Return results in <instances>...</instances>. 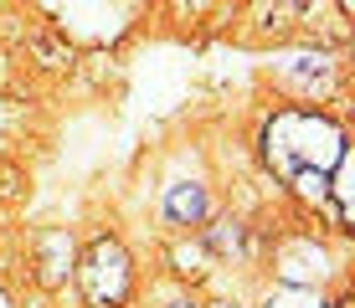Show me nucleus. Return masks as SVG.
<instances>
[{
    "label": "nucleus",
    "mask_w": 355,
    "mask_h": 308,
    "mask_svg": "<svg viewBox=\"0 0 355 308\" xmlns=\"http://www.w3.org/2000/svg\"><path fill=\"white\" fill-rule=\"evenodd\" d=\"M263 154L284 180L304 175V170L329 175V170L345 159V129H340L335 118H324V114L284 108V114H273L268 129H263Z\"/></svg>",
    "instance_id": "f257e3e1"
},
{
    "label": "nucleus",
    "mask_w": 355,
    "mask_h": 308,
    "mask_svg": "<svg viewBox=\"0 0 355 308\" xmlns=\"http://www.w3.org/2000/svg\"><path fill=\"white\" fill-rule=\"evenodd\" d=\"M78 278H83V298H88L93 308L124 303V293H129V252L114 237H98L88 246V257H83Z\"/></svg>",
    "instance_id": "f03ea898"
},
{
    "label": "nucleus",
    "mask_w": 355,
    "mask_h": 308,
    "mask_svg": "<svg viewBox=\"0 0 355 308\" xmlns=\"http://www.w3.org/2000/svg\"><path fill=\"white\" fill-rule=\"evenodd\" d=\"M165 216L175 221V226H196V221H206V190L191 180L170 185L165 190Z\"/></svg>",
    "instance_id": "7ed1b4c3"
},
{
    "label": "nucleus",
    "mask_w": 355,
    "mask_h": 308,
    "mask_svg": "<svg viewBox=\"0 0 355 308\" xmlns=\"http://www.w3.org/2000/svg\"><path fill=\"white\" fill-rule=\"evenodd\" d=\"M268 308H324L309 288H284L278 298H268Z\"/></svg>",
    "instance_id": "20e7f679"
},
{
    "label": "nucleus",
    "mask_w": 355,
    "mask_h": 308,
    "mask_svg": "<svg viewBox=\"0 0 355 308\" xmlns=\"http://www.w3.org/2000/svg\"><path fill=\"white\" fill-rule=\"evenodd\" d=\"M293 190L309 195V201H324V195H329V175H314V170H304V175H293Z\"/></svg>",
    "instance_id": "39448f33"
},
{
    "label": "nucleus",
    "mask_w": 355,
    "mask_h": 308,
    "mask_svg": "<svg viewBox=\"0 0 355 308\" xmlns=\"http://www.w3.org/2000/svg\"><path fill=\"white\" fill-rule=\"evenodd\" d=\"M0 308H10V298H6V288H0Z\"/></svg>",
    "instance_id": "423d86ee"
},
{
    "label": "nucleus",
    "mask_w": 355,
    "mask_h": 308,
    "mask_svg": "<svg viewBox=\"0 0 355 308\" xmlns=\"http://www.w3.org/2000/svg\"><path fill=\"white\" fill-rule=\"evenodd\" d=\"M170 308H191V303H170Z\"/></svg>",
    "instance_id": "0eeeda50"
},
{
    "label": "nucleus",
    "mask_w": 355,
    "mask_h": 308,
    "mask_svg": "<svg viewBox=\"0 0 355 308\" xmlns=\"http://www.w3.org/2000/svg\"><path fill=\"white\" fill-rule=\"evenodd\" d=\"M222 308H227V303H222Z\"/></svg>",
    "instance_id": "6e6552de"
}]
</instances>
